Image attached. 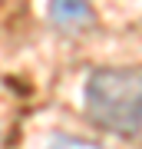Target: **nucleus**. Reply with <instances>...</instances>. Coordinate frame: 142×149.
<instances>
[{
	"label": "nucleus",
	"mask_w": 142,
	"mask_h": 149,
	"mask_svg": "<svg viewBox=\"0 0 142 149\" xmlns=\"http://www.w3.org/2000/svg\"><path fill=\"white\" fill-rule=\"evenodd\" d=\"M86 113L96 126L119 136L142 129V70L106 66L86 80Z\"/></svg>",
	"instance_id": "f257e3e1"
},
{
	"label": "nucleus",
	"mask_w": 142,
	"mask_h": 149,
	"mask_svg": "<svg viewBox=\"0 0 142 149\" xmlns=\"http://www.w3.org/2000/svg\"><path fill=\"white\" fill-rule=\"evenodd\" d=\"M50 17L56 27L76 30L89 23V7H86V0H50Z\"/></svg>",
	"instance_id": "f03ea898"
},
{
	"label": "nucleus",
	"mask_w": 142,
	"mask_h": 149,
	"mask_svg": "<svg viewBox=\"0 0 142 149\" xmlns=\"http://www.w3.org/2000/svg\"><path fill=\"white\" fill-rule=\"evenodd\" d=\"M50 149H99V146H93V143H83V139H56Z\"/></svg>",
	"instance_id": "7ed1b4c3"
}]
</instances>
